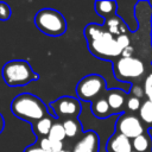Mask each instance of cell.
Returning a JSON list of instances; mask_svg holds the SVG:
<instances>
[{"mask_svg": "<svg viewBox=\"0 0 152 152\" xmlns=\"http://www.w3.org/2000/svg\"><path fill=\"white\" fill-rule=\"evenodd\" d=\"M106 89V81L97 74L84 76L76 86V95L82 101H94L101 97Z\"/></svg>", "mask_w": 152, "mask_h": 152, "instance_id": "cell-4", "label": "cell"}, {"mask_svg": "<svg viewBox=\"0 0 152 152\" xmlns=\"http://www.w3.org/2000/svg\"><path fill=\"white\" fill-rule=\"evenodd\" d=\"M104 32H106L104 26L103 25H97V24H89L84 27V31H83L84 37L87 38L88 43L99 39Z\"/></svg>", "mask_w": 152, "mask_h": 152, "instance_id": "cell-17", "label": "cell"}, {"mask_svg": "<svg viewBox=\"0 0 152 152\" xmlns=\"http://www.w3.org/2000/svg\"><path fill=\"white\" fill-rule=\"evenodd\" d=\"M132 91H133V96L135 95V97H140V96H142V93H145L140 87H138V86H135V87H133V89H132Z\"/></svg>", "mask_w": 152, "mask_h": 152, "instance_id": "cell-27", "label": "cell"}, {"mask_svg": "<svg viewBox=\"0 0 152 152\" xmlns=\"http://www.w3.org/2000/svg\"><path fill=\"white\" fill-rule=\"evenodd\" d=\"M48 138L51 139V140H55V141L63 142V140L66 138L63 124L62 122H53V125H52V127H51V129L48 134Z\"/></svg>", "mask_w": 152, "mask_h": 152, "instance_id": "cell-20", "label": "cell"}, {"mask_svg": "<svg viewBox=\"0 0 152 152\" xmlns=\"http://www.w3.org/2000/svg\"><path fill=\"white\" fill-rule=\"evenodd\" d=\"M37 28L51 37L62 36L66 31V21L62 13L53 8H43L34 15Z\"/></svg>", "mask_w": 152, "mask_h": 152, "instance_id": "cell-3", "label": "cell"}, {"mask_svg": "<svg viewBox=\"0 0 152 152\" xmlns=\"http://www.w3.org/2000/svg\"><path fill=\"white\" fill-rule=\"evenodd\" d=\"M116 131L118 133H121L122 135L133 140L144 133V126L138 116L133 114H122L118 118Z\"/></svg>", "mask_w": 152, "mask_h": 152, "instance_id": "cell-8", "label": "cell"}, {"mask_svg": "<svg viewBox=\"0 0 152 152\" xmlns=\"http://www.w3.org/2000/svg\"><path fill=\"white\" fill-rule=\"evenodd\" d=\"M50 107L52 109L53 116L57 119H76L81 113L80 100L71 96H62L51 102Z\"/></svg>", "mask_w": 152, "mask_h": 152, "instance_id": "cell-7", "label": "cell"}, {"mask_svg": "<svg viewBox=\"0 0 152 152\" xmlns=\"http://www.w3.org/2000/svg\"><path fill=\"white\" fill-rule=\"evenodd\" d=\"M139 119L148 125H152V102L146 100L141 103L139 109Z\"/></svg>", "mask_w": 152, "mask_h": 152, "instance_id": "cell-21", "label": "cell"}, {"mask_svg": "<svg viewBox=\"0 0 152 152\" xmlns=\"http://www.w3.org/2000/svg\"><path fill=\"white\" fill-rule=\"evenodd\" d=\"M61 152H71V151H69V150H65V148H63Z\"/></svg>", "mask_w": 152, "mask_h": 152, "instance_id": "cell-31", "label": "cell"}, {"mask_svg": "<svg viewBox=\"0 0 152 152\" xmlns=\"http://www.w3.org/2000/svg\"><path fill=\"white\" fill-rule=\"evenodd\" d=\"M99 135L94 131H87L74 145L71 152H99Z\"/></svg>", "mask_w": 152, "mask_h": 152, "instance_id": "cell-9", "label": "cell"}, {"mask_svg": "<svg viewBox=\"0 0 152 152\" xmlns=\"http://www.w3.org/2000/svg\"><path fill=\"white\" fill-rule=\"evenodd\" d=\"M132 152H135V151H132Z\"/></svg>", "mask_w": 152, "mask_h": 152, "instance_id": "cell-32", "label": "cell"}, {"mask_svg": "<svg viewBox=\"0 0 152 152\" xmlns=\"http://www.w3.org/2000/svg\"><path fill=\"white\" fill-rule=\"evenodd\" d=\"M127 109L131 110V112H135V110H139L140 109V106H141V102L139 100V97H135V96H129L128 100H127Z\"/></svg>", "mask_w": 152, "mask_h": 152, "instance_id": "cell-22", "label": "cell"}, {"mask_svg": "<svg viewBox=\"0 0 152 152\" xmlns=\"http://www.w3.org/2000/svg\"><path fill=\"white\" fill-rule=\"evenodd\" d=\"M132 56H133V46H128L122 50L120 57H132Z\"/></svg>", "mask_w": 152, "mask_h": 152, "instance_id": "cell-26", "label": "cell"}, {"mask_svg": "<svg viewBox=\"0 0 152 152\" xmlns=\"http://www.w3.org/2000/svg\"><path fill=\"white\" fill-rule=\"evenodd\" d=\"M89 51L97 58L112 59L121 56L122 49L118 45L116 39L109 32H104L99 39L88 43Z\"/></svg>", "mask_w": 152, "mask_h": 152, "instance_id": "cell-5", "label": "cell"}, {"mask_svg": "<svg viewBox=\"0 0 152 152\" xmlns=\"http://www.w3.org/2000/svg\"><path fill=\"white\" fill-rule=\"evenodd\" d=\"M11 17V8L5 2H0V20L6 21L8 20Z\"/></svg>", "mask_w": 152, "mask_h": 152, "instance_id": "cell-23", "label": "cell"}, {"mask_svg": "<svg viewBox=\"0 0 152 152\" xmlns=\"http://www.w3.org/2000/svg\"><path fill=\"white\" fill-rule=\"evenodd\" d=\"M115 39H116L118 45H119L122 50L126 49V48H128V46H131V38H129L127 34H121V36L116 37Z\"/></svg>", "mask_w": 152, "mask_h": 152, "instance_id": "cell-24", "label": "cell"}, {"mask_svg": "<svg viewBox=\"0 0 152 152\" xmlns=\"http://www.w3.org/2000/svg\"><path fill=\"white\" fill-rule=\"evenodd\" d=\"M144 91H145V94L147 96V100L152 102V87L151 88H147V89H144Z\"/></svg>", "mask_w": 152, "mask_h": 152, "instance_id": "cell-29", "label": "cell"}, {"mask_svg": "<svg viewBox=\"0 0 152 152\" xmlns=\"http://www.w3.org/2000/svg\"><path fill=\"white\" fill-rule=\"evenodd\" d=\"M95 11L103 17L104 19L115 15L116 12V2L115 1H96L95 2Z\"/></svg>", "mask_w": 152, "mask_h": 152, "instance_id": "cell-15", "label": "cell"}, {"mask_svg": "<svg viewBox=\"0 0 152 152\" xmlns=\"http://www.w3.org/2000/svg\"><path fill=\"white\" fill-rule=\"evenodd\" d=\"M152 87V72L146 77V80H145V87H144V89H147V88H151Z\"/></svg>", "mask_w": 152, "mask_h": 152, "instance_id": "cell-28", "label": "cell"}, {"mask_svg": "<svg viewBox=\"0 0 152 152\" xmlns=\"http://www.w3.org/2000/svg\"><path fill=\"white\" fill-rule=\"evenodd\" d=\"M52 125H53V120H52L51 116L48 115V116H45V118L33 122L32 124V129H33V132L36 133L37 137L45 138V137H48Z\"/></svg>", "mask_w": 152, "mask_h": 152, "instance_id": "cell-14", "label": "cell"}, {"mask_svg": "<svg viewBox=\"0 0 152 152\" xmlns=\"http://www.w3.org/2000/svg\"><path fill=\"white\" fill-rule=\"evenodd\" d=\"M108 104L112 109V114H119L124 112V106L126 102V93L120 89H114L107 93L106 96Z\"/></svg>", "mask_w": 152, "mask_h": 152, "instance_id": "cell-11", "label": "cell"}, {"mask_svg": "<svg viewBox=\"0 0 152 152\" xmlns=\"http://www.w3.org/2000/svg\"><path fill=\"white\" fill-rule=\"evenodd\" d=\"M91 112L99 119H104L112 115V109L106 97L101 96L91 102Z\"/></svg>", "mask_w": 152, "mask_h": 152, "instance_id": "cell-13", "label": "cell"}, {"mask_svg": "<svg viewBox=\"0 0 152 152\" xmlns=\"http://www.w3.org/2000/svg\"><path fill=\"white\" fill-rule=\"evenodd\" d=\"M24 152H45L42 147H39L38 145H31V146H27Z\"/></svg>", "mask_w": 152, "mask_h": 152, "instance_id": "cell-25", "label": "cell"}, {"mask_svg": "<svg viewBox=\"0 0 152 152\" xmlns=\"http://www.w3.org/2000/svg\"><path fill=\"white\" fill-rule=\"evenodd\" d=\"M11 112L17 118L32 124L48 116V108L44 102L30 93L17 95L11 102Z\"/></svg>", "mask_w": 152, "mask_h": 152, "instance_id": "cell-1", "label": "cell"}, {"mask_svg": "<svg viewBox=\"0 0 152 152\" xmlns=\"http://www.w3.org/2000/svg\"><path fill=\"white\" fill-rule=\"evenodd\" d=\"M4 127H5V120H4V118H2V115L0 114V133L2 132V129H4Z\"/></svg>", "mask_w": 152, "mask_h": 152, "instance_id": "cell-30", "label": "cell"}, {"mask_svg": "<svg viewBox=\"0 0 152 152\" xmlns=\"http://www.w3.org/2000/svg\"><path fill=\"white\" fill-rule=\"evenodd\" d=\"M103 26H104L107 32H109L112 36H116V37H119L121 34H126V32L128 31L124 20L118 15H113L110 18H107Z\"/></svg>", "mask_w": 152, "mask_h": 152, "instance_id": "cell-12", "label": "cell"}, {"mask_svg": "<svg viewBox=\"0 0 152 152\" xmlns=\"http://www.w3.org/2000/svg\"><path fill=\"white\" fill-rule=\"evenodd\" d=\"M132 147L135 152H150L152 150V140L148 134L142 133L132 140Z\"/></svg>", "mask_w": 152, "mask_h": 152, "instance_id": "cell-16", "label": "cell"}, {"mask_svg": "<svg viewBox=\"0 0 152 152\" xmlns=\"http://www.w3.org/2000/svg\"><path fill=\"white\" fill-rule=\"evenodd\" d=\"M114 75L118 80H135L145 72V65L138 57H119L113 66Z\"/></svg>", "mask_w": 152, "mask_h": 152, "instance_id": "cell-6", "label": "cell"}, {"mask_svg": "<svg viewBox=\"0 0 152 152\" xmlns=\"http://www.w3.org/2000/svg\"><path fill=\"white\" fill-rule=\"evenodd\" d=\"M62 124L68 138H76L81 134V124L77 119H66Z\"/></svg>", "mask_w": 152, "mask_h": 152, "instance_id": "cell-18", "label": "cell"}, {"mask_svg": "<svg viewBox=\"0 0 152 152\" xmlns=\"http://www.w3.org/2000/svg\"><path fill=\"white\" fill-rule=\"evenodd\" d=\"M38 146L42 147L45 152H61L63 150V142L51 140L48 137L40 138L38 141Z\"/></svg>", "mask_w": 152, "mask_h": 152, "instance_id": "cell-19", "label": "cell"}, {"mask_svg": "<svg viewBox=\"0 0 152 152\" xmlns=\"http://www.w3.org/2000/svg\"><path fill=\"white\" fill-rule=\"evenodd\" d=\"M107 152H132V140L121 133H114L106 145Z\"/></svg>", "mask_w": 152, "mask_h": 152, "instance_id": "cell-10", "label": "cell"}, {"mask_svg": "<svg viewBox=\"0 0 152 152\" xmlns=\"http://www.w3.org/2000/svg\"><path fill=\"white\" fill-rule=\"evenodd\" d=\"M2 78L8 87H24L38 78L28 62L14 59L7 62L1 70Z\"/></svg>", "mask_w": 152, "mask_h": 152, "instance_id": "cell-2", "label": "cell"}]
</instances>
